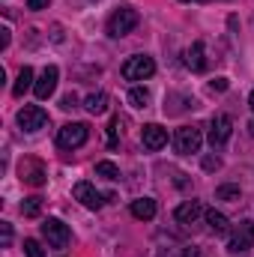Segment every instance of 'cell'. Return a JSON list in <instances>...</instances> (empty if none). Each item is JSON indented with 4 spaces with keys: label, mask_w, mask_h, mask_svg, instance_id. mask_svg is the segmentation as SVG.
<instances>
[{
    "label": "cell",
    "mask_w": 254,
    "mask_h": 257,
    "mask_svg": "<svg viewBox=\"0 0 254 257\" xmlns=\"http://www.w3.org/2000/svg\"><path fill=\"white\" fill-rule=\"evenodd\" d=\"M18 177H21V183H27V186H33V189H39V186L48 183L45 165H42L39 159H33V156H24V159L18 162Z\"/></svg>",
    "instance_id": "cell-1"
},
{
    "label": "cell",
    "mask_w": 254,
    "mask_h": 257,
    "mask_svg": "<svg viewBox=\"0 0 254 257\" xmlns=\"http://www.w3.org/2000/svg\"><path fill=\"white\" fill-rule=\"evenodd\" d=\"M138 12L132 9V6H120L111 18H108V33L114 36V39H120V36H126V33H132L135 27H138Z\"/></svg>",
    "instance_id": "cell-2"
},
{
    "label": "cell",
    "mask_w": 254,
    "mask_h": 257,
    "mask_svg": "<svg viewBox=\"0 0 254 257\" xmlns=\"http://www.w3.org/2000/svg\"><path fill=\"white\" fill-rule=\"evenodd\" d=\"M254 245V221L245 218L236 224V230L230 233V242H227V251L230 254H248Z\"/></svg>",
    "instance_id": "cell-3"
},
{
    "label": "cell",
    "mask_w": 254,
    "mask_h": 257,
    "mask_svg": "<svg viewBox=\"0 0 254 257\" xmlns=\"http://www.w3.org/2000/svg\"><path fill=\"white\" fill-rule=\"evenodd\" d=\"M153 72H156V60L147 57V54H135L123 63V78L126 81H147V78H153Z\"/></svg>",
    "instance_id": "cell-4"
},
{
    "label": "cell",
    "mask_w": 254,
    "mask_h": 257,
    "mask_svg": "<svg viewBox=\"0 0 254 257\" xmlns=\"http://www.w3.org/2000/svg\"><path fill=\"white\" fill-rule=\"evenodd\" d=\"M200 144H203V135H200L197 126H183V128H177V135H174V150H177L180 156L197 153Z\"/></svg>",
    "instance_id": "cell-5"
},
{
    "label": "cell",
    "mask_w": 254,
    "mask_h": 257,
    "mask_svg": "<svg viewBox=\"0 0 254 257\" xmlns=\"http://www.w3.org/2000/svg\"><path fill=\"white\" fill-rule=\"evenodd\" d=\"M87 138H90V126H87V123H66V126L57 132V144H60L63 150H75V147L87 144Z\"/></svg>",
    "instance_id": "cell-6"
},
{
    "label": "cell",
    "mask_w": 254,
    "mask_h": 257,
    "mask_svg": "<svg viewBox=\"0 0 254 257\" xmlns=\"http://www.w3.org/2000/svg\"><path fill=\"white\" fill-rule=\"evenodd\" d=\"M230 135H233V120L227 114H215L209 120V144H212V150H221L230 141Z\"/></svg>",
    "instance_id": "cell-7"
},
{
    "label": "cell",
    "mask_w": 254,
    "mask_h": 257,
    "mask_svg": "<svg viewBox=\"0 0 254 257\" xmlns=\"http://www.w3.org/2000/svg\"><path fill=\"white\" fill-rule=\"evenodd\" d=\"M42 236L48 239V245H51V248H66V245H69V239H72L69 227H66L60 218H45V221H42Z\"/></svg>",
    "instance_id": "cell-8"
},
{
    "label": "cell",
    "mask_w": 254,
    "mask_h": 257,
    "mask_svg": "<svg viewBox=\"0 0 254 257\" xmlns=\"http://www.w3.org/2000/svg\"><path fill=\"white\" fill-rule=\"evenodd\" d=\"M18 126L24 128V132H39V128L48 126V114L39 105H24L18 111Z\"/></svg>",
    "instance_id": "cell-9"
},
{
    "label": "cell",
    "mask_w": 254,
    "mask_h": 257,
    "mask_svg": "<svg viewBox=\"0 0 254 257\" xmlns=\"http://www.w3.org/2000/svg\"><path fill=\"white\" fill-rule=\"evenodd\" d=\"M57 81H60V69H57V66H45V69H42V75H39V78H36V84H33L36 99H48V96L57 90Z\"/></svg>",
    "instance_id": "cell-10"
},
{
    "label": "cell",
    "mask_w": 254,
    "mask_h": 257,
    "mask_svg": "<svg viewBox=\"0 0 254 257\" xmlns=\"http://www.w3.org/2000/svg\"><path fill=\"white\" fill-rule=\"evenodd\" d=\"M141 144H144V150H150V153L162 150V147L168 144V128H162L159 123L144 126V132H141Z\"/></svg>",
    "instance_id": "cell-11"
},
{
    "label": "cell",
    "mask_w": 254,
    "mask_h": 257,
    "mask_svg": "<svg viewBox=\"0 0 254 257\" xmlns=\"http://www.w3.org/2000/svg\"><path fill=\"white\" fill-rule=\"evenodd\" d=\"M72 194H75V200H81L87 209H99V206L105 203V194H99L93 186H90V183H75Z\"/></svg>",
    "instance_id": "cell-12"
},
{
    "label": "cell",
    "mask_w": 254,
    "mask_h": 257,
    "mask_svg": "<svg viewBox=\"0 0 254 257\" xmlns=\"http://www.w3.org/2000/svg\"><path fill=\"white\" fill-rule=\"evenodd\" d=\"M200 215H203V206H200V200H186V203H180V206L174 209V218H177L180 224H194Z\"/></svg>",
    "instance_id": "cell-13"
},
{
    "label": "cell",
    "mask_w": 254,
    "mask_h": 257,
    "mask_svg": "<svg viewBox=\"0 0 254 257\" xmlns=\"http://www.w3.org/2000/svg\"><path fill=\"white\" fill-rule=\"evenodd\" d=\"M186 66L191 72H203L206 69V51H203V42H194L191 48H186Z\"/></svg>",
    "instance_id": "cell-14"
},
{
    "label": "cell",
    "mask_w": 254,
    "mask_h": 257,
    "mask_svg": "<svg viewBox=\"0 0 254 257\" xmlns=\"http://www.w3.org/2000/svg\"><path fill=\"white\" fill-rule=\"evenodd\" d=\"M132 215L141 218V221L156 218V200H153V197H138V200H132Z\"/></svg>",
    "instance_id": "cell-15"
},
{
    "label": "cell",
    "mask_w": 254,
    "mask_h": 257,
    "mask_svg": "<svg viewBox=\"0 0 254 257\" xmlns=\"http://www.w3.org/2000/svg\"><path fill=\"white\" fill-rule=\"evenodd\" d=\"M206 224H209V230H212L215 236H224V233H230V221H227V215H224V212H215V209H209V212H206Z\"/></svg>",
    "instance_id": "cell-16"
},
{
    "label": "cell",
    "mask_w": 254,
    "mask_h": 257,
    "mask_svg": "<svg viewBox=\"0 0 254 257\" xmlns=\"http://www.w3.org/2000/svg\"><path fill=\"white\" fill-rule=\"evenodd\" d=\"M84 108L90 111V114H105L108 111V93H90L87 99H84Z\"/></svg>",
    "instance_id": "cell-17"
},
{
    "label": "cell",
    "mask_w": 254,
    "mask_h": 257,
    "mask_svg": "<svg viewBox=\"0 0 254 257\" xmlns=\"http://www.w3.org/2000/svg\"><path fill=\"white\" fill-rule=\"evenodd\" d=\"M33 84H36V81H33V69H30V66H21V72H18V81H15V87H12V93H15V96H24Z\"/></svg>",
    "instance_id": "cell-18"
},
{
    "label": "cell",
    "mask_w": 254,
    "mask_h": 257,
    "mask_svg": "<svg viewBox=\"0 0 254 257\" xmlns=\"http://www.w3.org/2000/svg\"><path fill=\"white\" fill-rule=\"evenodd\" d=\"M42 203H45V200H42L39 194L24 197V203H21V215H24V218H36V215L42 212Z\"/></svg>",
    "instance_id": "cell-19"
},
{
    "label": "cell",
    "mask_w": 254,
    "mask_h": 257,
    "mask_svg": "<svg viewBox=\"0 0 254 257\" xmlns=\"http://www.w3.org/2000/svg\"><path fill=\"white\" fill-rule=\"evenodd\" d=\"M129 102H132L135 108H147V105H150V90H147V87H132V90H129Z\"/></svg>",
    "instance_id": "cell-20"
},
{
    "label": "cell",
    "mask_w": 254,
    "mask_h": 257,
    "mask_svg": "<svg viewBox=\"0 0 254 257\" xmlns=\"http://www.w3.org/2000/svg\"><path fill=\"white\" fill-rule=\"evenodd\" d=\"M96 177H105V180H120V168L114 162H96Z\"/></svg>",
    "instance_id": "cell-21"
},
{
    "label": "cell",
    "mask_w": 254,
    "mask_h": 257,
    "mask_svg": "<svg viewBox=\"0 0 254 257\" xmlns=\"http://www.w3.org/2000/svg\"><path fill=\"white\" fill-rule=\"evenodd\" d=\"M215 197L218 200H239L242 192H239V186H218L215 189Z\"/></svg>",
    "instance_id": "cell-22"
},
{
    "label": "cell",
    "mask_w": 254,
    "mask_h": 257,
    "mask_svg": "<svg viewBox=\"0 0 254 257\" xmlns=\"http://www.w3.org/2000/svg\"><path fill=\"white\" fill-rule=\"evenodd\" d=\"M120 126H123V117H114L111 126H108V147H117V141H120Z\"/></svg>",
    "instance_id": "cell-23"
},
{
    "label": "cell",
    "mask_w": 254,
    "mask_h": 257,
    "mask_svg": "<svg viewBox=\"0 0 254 257\" xmlns=\"http://www.w3.org/2000/svg\"><path fill=\"white\" fill-rule=\"evenodd\" d=\"M24 254L27 257H45V251H42V245L36 239H24Z\"/></svg>",
    "instance_id": "cell-24"
},
{
    "label": "cell",
    "mask_w": 254,
    "mask_h": 257,
    "mask_svg": "<svg viewBox=\"0 0 254 257\" xmlns=\"http://www.w3.org/2000/svg\"><path fill=\"white\" fill-rule=\"evenodd\" d=\"M0 236H3V248H9V242H12V224L9 221H0Z\"/></svg>",
    "instance_id": "cell-25"
},
{
    "label": "cell",
    "mask_w": 254,
    "mask_h": 257,
    "mask_svg": "<svg viewBox=\"0 0 254 257\" xmlns=\"http://www.w3.org/2000/svg\"><path fill=\"white\" fill-rule=\"evenodd\" d=\"M60 108H66V111L78 108V96H75V93H66L63 99H60Z\"/></svg>",
    "instance_id": "cell-26"
},
{
    "label": "cell",
    "mask_w": 254,
    "mask_h": 257,
    "mask_svg": "<svg viewBox=\"0 0 254 257\" xmlns=\"http://www.w3.org/2000/svg\"><path fill=\"white\" fill-rule=\"evenodd\" d=\"M221 168V159L218 156H206L203 159V171H218Z\"/></svg>",
    "instance_id": "cell-27"
},
{
    "label": "cell",
    "mask_w": 254,
    "mask_h": 257,
    "mask_svg": "<svg viewBox=\"0 0 254 257\" xmlns=\"http://www.w3.org/2000/svg\"><path fill=\"white\" fill-rule=\"evenodd\" d=\"M209 90H212V93H215V90H218V93H224V90H227V78H215V81L209 84Z\"/></svg>",
    "instance_id": "cell-28"
},
{
    "label": "cell",
    "mask_w": 254,
    "mask_h": 257,
    "mask_svg": "<svg viewBox=\"0 0 254 257\" xmlns=\"http://www.w3.org/2000/svg\"><path fill=\"white\" fill-rule=\"evenodd\" d=\"M51 0H27V9H48Z\"/></svg>",
    "instance_id": "cell-29"
},
{
    "label": "cell",
    "mask_w": 254,
    "mask_h": 257,
    "mask_svg": "<svg viewBox=\"0 0 254 257\" xmlns=\"http://www.w3.org/2000/svg\"><path fill=\"white\" fill-rule=\"evenodd\" d=\"M9 45V27H0V48Z\"/></svg>",
    "instance_id": "cell-30"
},
{
    "label": "cell",
    "mask_w": 254,
    "mask_h": 257,
    "mask_svg": "<svg viewBox=\"0 0 254 257\" xmlns=\"http://www.w3.org/2000/svg\"><path fill=\"white\" fill-rule=\"evenodd\" d=\"M180 257H200V251L191 245V248H183V254H180Z\"/></svg>",
    "instance_id": "cell-31"
},
{
    "label": "cell",
    "mask_w": 254,
    "mask_h": 257,
    "mask_svg": "<svg viewBox=\"0 0 254 257\" xmlns=\"http://www.w3.org/2000/svg\"><path fill=\"white\" fill-rule=\"evenodd\" d=\"M248 105H251V111H254V90H251V96H248Z\"/></svg>",
    "instance_id": "cell-32"
},
{
    "label": "cell",
    "mask_w": 254,
    "mask_h": 257,
    "mask_svg": "<svg viewBox=\"0 0 254 257\" xmlns=\"http://www.w3.org/2000/svg\"><path fill=\"white\" fill-rule=\"evenodd\" d=\"M248 135H251V138H254V120H251V123H248Z\"/></svg>",
    "instance_id": "cell-33"
}]
</instances>
